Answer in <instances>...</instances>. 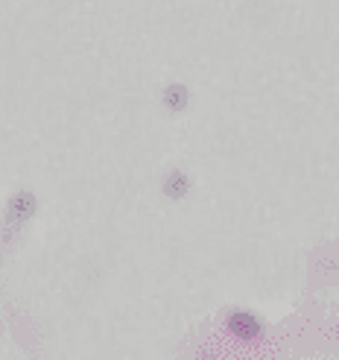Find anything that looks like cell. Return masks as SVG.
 I'll return each instance as SVG.
<instances>
[{
  "instance_id": "1",
  "label": "cell",
  "mask_w": 339,
  "mask_h": 360,
  "mask_svg": "<svg viewBox=\"0 0 339 360\" xmlns=\"http://www.w3.org/2000/svg\"><path fill=\"white\" fill-rule=\"evenodd\" d=\"M231 328H237V334L243 337H252L260 331V326L252 319V316H246V314H237V316H231Z\"/></svg>"
}]
</instances>
